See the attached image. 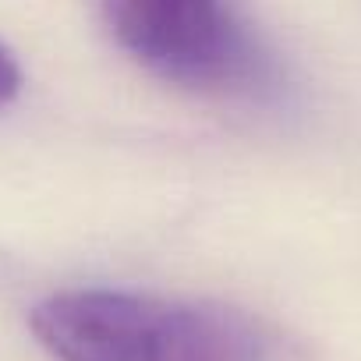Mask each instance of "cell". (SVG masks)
Returning <instances> with one entry per match:
<instances>
[{"instance_id":"1","label":"cell","mask_w":361,"mask_h":361,"mask_svg":"<svg viewBox=\"0 0 361 361\" xmlns=\"http://www.w3.org/2000/svg\"><path fill=\"white\" fill-rule=\"evenodd\" d=\"M29 326L57 361H269L259 326L213 301L82 287L39 301Z\"/></svg>"},{"instance_id":"2","label":"cell","mask_w":361,"mask_h":361,"mask_svg":"<svg viewBox=\"0 0 361 361\" xmlns=\"http://www.w3.org/2000/svg\"><path fill=\"white\" fill-rule=\"evenodd\" d=\"M117 47L145 71L202 92H259L273 64L227 0H103Z\"/></svg>"},{"instance_id":"3","label":"cell","mask_w":361,"mask_h":361,"mask_svg":"<svg viewBox=\"0 0 361 361\" xmlns=\"http://www.w3.org/2000/svg\"><path fill=\"white\" fill-rule=\"evenodd\" d=\"M18 92H22V68H18L15 54L0 43V106H8Z\"/></svg>"}]
</instances>
